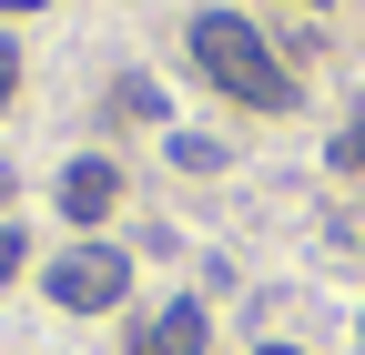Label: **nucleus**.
Masks as SVG:
<instances>
[{"mask_svg": "<svg viewBox=\"0 0 365 355\" xmlns=\"http://www.w3.org/2000/svg\"><path fill=\"white\" fill-rule=\"evenodd\" d=\"M193 61H203L213 92H234V102H254V112H284V102H294V71L274 61V41H264L244 11H203V21H193Z\"/></svg>", "mask_w": 365, "mask_h": 355, "instance_id": "1", "label": "nucleus"}, {"mask_svg": "<svg viewBox=\"0 0 365 355\" xmlns=\"http://www.w3.org/2000/svg\"><path fill=\"white\" fill-rule=\"evenodd\" d=\"M41 284H51L61 315H102V304H122V284H132V254L122 244H71Z\"/></svg>", "mask_w": 365, "mask_h": 355, "instance_id": "2", "label": "nucleus"}, {"mask_svg": "<svg viewBox=\"0 0 365 355\" xmlns=\"http://www.w3.org/2000/svg\"><path fill=\"white\" fill-rule=\"evenodd\" d=\"M112 203H122V173L102 153H91V163H61V213H71V224H102Z\"/></svg>", "mask_w": 365, "mask_h": 355, "instance_id": "3", "label": "nucleus"}, {"mask_svg": "<svg viewBox=\"0 0 365 355\" xmlns=\"http://www.w3.org/2000/svg\"><path fill=\"white\" fill-rule=\"evenodd\" d=\"M132 355H203V304L182 294V304H163V315L132 335Z\"/></svg>", "mask_w": 365, "mask_h": 355, "instance_id": "4", "label": "nucleus"}, {"mask_svg": "<svg viewBox=\"0 0 365 355\" xmlns=\"http://www.w3.org/2000/svg\"><path fill=\"white\" fill-rule=\"evenodd\" d=\"M21 264H31V244H21V224H0V284L21 274Z\"/></svg>", "mask_w": 365, "mask_h": 355, "instance_id": "5", "label": "nucleus"}, {"mask_svg": "<svg viewBox=\"0 0 365 355\" xmlns=\"http://www.w3.org/2000/svg\"><path fill=\"white\" fill-rule=\"evenodd\" d=\"M11 92H21V51L0 41V112H11Z\"/></svg>", "mask_w": 365, "mask_h": 355, "instance_id": "6", "label": "nucleus"}, {"mask_svg": "<svg viewBox=\"0 0 365 355\" xmlns=\"http://www.w3.org/2000/svg\"><path fill=\"white\" fill-rule=\"evenodd\" d=\"M345 153H355V163H365V102H355V132H345Z\"/></svg>", "mask_w": 365, "mask_h": 355, "instance_id": "7", "label": "nucleus"}, {"mask_svg": "<svg viewBox=\"0 0 365 355\" xmlns=\"http://www.w3.org/2000/svg\"><path fill=\"white\" fill-rule=\"evenodd\" d=\"M0 11H41V0H0Z\"/></svg>", "mask_w": 365, "mask_h": 355, "instance_id": "8", "label": "nucleus"}, {"mask_svg": "<svg viewBox=\"0 0 365 355\" xmlns=\"http://www.w3.org/2000/svg\"><path fill=\"white\" fill-rule=\"evenodd\" d=\"M0 203H11V163H0Z\"/></svg>", "mask_w": 365, "mask_h": 355, "instance_id": "9", "label": "nucleus"}, {"mask_svg": "<svg viewBox=\"0 0 365 355\" xmlns=\"http://www.w3.org/2000/svg\"><path fill=\"white\" fill-rule=\"evenodd\" d=\"M264 355H304V345H264Z\"/></svg>", "mask_w": 365, "mask_h": 355, "instance_id": "10", "label": "nucleus"}]
</instances>
